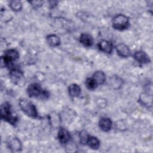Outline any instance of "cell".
<instances>
[{
  "mask_svg": "<svg viewBox=\"0 0 153 153\" xmlns=\"http://www.w3.org/2000/svg\"><path fill=\"white\" fill-rule=\"evenodd\" d=\"M1 116L2 119L12 125H15L17 121V116L12 112L11 106L8 102L2 104L1 106Z\"/></svg>",
  "mask_w": 153,
  "mask_h": 153,
  "instance_id": "obj_1",
  "label": "cell"
},
{
  "mask_svg": "<svg viewBox=\"0 0 153 153\" xmlns=\"http://www.w3.org/2000/svg\"><path fill=\"white\" fill-rule=\"evenodd\" d=\"M19 106L22 110L32 118L38 117V112L34 104L26 99H22L19 101Z\"/></svg>",
  "mask_w": 153,
  "mask_h": 153,
  "instance_id": "obj_2",
  "label": "cell"
},
{
  "mask_svg": "<svg viewBox=\"0 0 153 153\" xmlns=\"http://www.w3.org/2000/svg\"><path fill=\"white\" fill-rule=\"evenodd\" d=\"M129 26L128 18L123 14H118L113 19L112 27L118 30H123Z\"/></svg>",
  "mask_w": 153,
  "mask_h": 153,
  "instance_id": "obj_3",
  "label": "cell"
},
{
  "mask_svg": "<svg viewBox=\"0 0 153 153\" xmlns=\"http://www.w3.org/2000/svg\"><path fill=\"white\" fill-rule=\"evenodd\" d=\"M19 57V52L15 49H9L4 52V54L1 57V66H9L14 61Z\"/></svg>",
  "mask_w": 153,
  "mask_h": 153,
  "instance_id": "obj_4",
  "label": "cell"
},
{
  "mask_svg": "<svg viewBox=\"0 0 153 153\" xmlns=\"http://www.w3.org/2000/svg\"><path fill=\"white\" fill-rule=\"evenodd\" d=\"M9 75L11 80L16 84H20L24 78L23 72L17 68H11Z\"/></svg>",
  "mask_w": 153,
  "mask_h": 153,
  "instance_id": "obj_5",
  "label": "cell"
},
{
  "mask_svg": "<svg viewBox=\"0 0 153 153\" xmlns=\"http://www.w3.org/2000/svg\"><path fill=\"white\" fill-rule=\"evenodd\" d=\"M42 91L41 85L38 83H32L27 88V93L30 97H40Z\"/></svg>",
  "mask_w": 153,
  "mask_h": 153,
  "instance_id": "obj_6",
  "label": "cell"
},
{
  "mask_svg": "<svg viewBox=\"0 0 153 153\" xmlns=\"http://www.w3.org/2000/svg\"><path fill=\"white\" fill-rule=\"evenodd\" d=\"M58 139L62 144L67 143L71 139V134L68 130L64 128H60L58 131Z\"/></svg>",
  "mask_w": 153,
  "mask_h": 153,
  "instance_id": "obj_7",
  "label": "cell"
},
{
  "mask_svg": "<svg viewBox=\"0 0 153 153\" xmlns=\"http://www.w3.org/2000/svg\"><path fill=\"white\" fill-rule=\"evenodd\" d=\"M134 59L139 63L145 64L150 62L149 56L143 51H137L134 53Z\"/></svg>",
  "mask_w": 153,
  "mask_h": 153,
  "instance_id": "obj_8",
  "label": "cell"
},
{
  "mask_svg": "<svg viewBox=\"0 0 153 153\" xmlns=\"http://www.w3.org/2000/svg\"><path fill=\"white\" fill-rule=\"evenodd\" d=\"M118 54L122 57H127L130 55V50L127 45L124 44H119L116 46Z\"/></svg>",
  "mask_w": 153,
  "mask_h": 153,
  "instance_id": "obj_9",
  "label": "cell"
},
{
  "mask_svg": "<svg viewBox=\"0 0 153 153\" xmlns=\"http://www.w3.org/2000/svg\"><path fill=\"white\" fill-rule=\"evenodd\" d=\"M99 125L102 130L104 131H108L112 127V123L110 118L107 117H103L100 120Z\"/></svg>",
  "mask_w": 153,
  "mask_h": 153,
  "instance_id": "obj_10",
  "label": "cell"
},
{
  "mask_svg": "<svg viewBox=\"0 0 153 153\" xmlns=\"http://www.w3.org/2000/svg\"><path fill=\"white\" fill-rule=\"evenodd\" d=\"M99 48L103 52L106 53H111L112 51L113 47L111 42L106 40H102L98 44Z\"/></svg>",
  "mask_w": 153,
  "mask_h": 153,
  "instance_id": "obj_11",
  "label": "cell"
},
{
  "mask_svg": "<svg viewBox=\"0 0 153 153\" xmlns=\"http://www.w3.org/2000/svg\"><path fill=\"white\" fill-rule=\"evenodd\" d=\"M80 42L85 47H91L93 44V38L88 33H82L79 38Z\"/></svg>",
  "mask_w": 153,
  "mask_h": 153,
  "instance_id": "obj_12",
  "label": "cell"
},
{
  "mask_svg": "<svg viewBox=\"0 0 153 153\" xmlns=\"http://www.w3.org/2000/svg\"><path fill=\"white\" fill-rule=\"evenodd\" d=\"M93 79L95 81V82L97 85L103 84L106 80L105 74L102 71H96L94 73L93 75Z\"/></svg>",
  "mask_w": 153,
  "mask_h": 153,
  "instance_id": "obj_13",
  "label": "cell"
},
{
  "mask_svg": "<svg viewBox=\"0 0 153 153\" xmlns=\"http://www.w3.org/2000/svg\"><path fill=\"white\" fill-rule=\"evenodd\" d=\"M68 92L69 95L72 97H78L81 93V88L76 84H72L68 87Z\"/></svg>",
  "mask_w": 153,
  "mask_h": 153,
  "instance_id": "obj_14",
  "label": "cell"
},
{
  "mask_svg": "<svg viewBox=\"0 0 153 153\" xmlns=\"http://www.w3.org/2000/svg\"><path fill=\"white\" fill-rule=\"evenodd\" d=\"M47 41L48 44L51 47H57L60 44L59 37L55 34L48 35L47 36Z\"/></svg>",
  "mask_w": 153,
  "mask_h": 153,
  "instance_id": "obj_15",
  "label": "cell"
},
{
  "mask_svg": "<svg viewBox=\"0 0 153 153\" xmlns=\"http://www.w3.org/2000/svg\"><path fill=\"white\" fill-rule=\"evenodd\" d=\"M87 144L93 149H97L100 146V141L99 140L94 137V136H89Z\"/></svg>",
  "mask_w": 153,
  "mask_h": 153,
  "instance_id": "obj_16",
  "label": "cell"
},
{
  "mask_svg": "<svg viewBox=\"0 0 153 153\" xmlns=\"http://www.w3.org/2000/svg\"><path fill=\"white\" fill-rule=\"evenodd\" d=\"M9 147L13 151H20L22 149V143L17 138H14L10 142Z\"/></svg>",
  "mask_w": 153,
  "mask_h": 153,
  "instance_id": "obj_17",
  "label": "cell"
},
{
  "mask_svg": "<svg viewBox=\"0 0 153 153\" xmlns=\"http://www.w3.org/2000/svg\"><path fill=\"white\" fill-rule=\"evenodd\" d=\"M9 5L10 8L15 11H20L22 7V3L19 1H11L9 3Z\"/></svg>",
  "mask_w": 153,
  "mask_h": 153,
  "instance_id": "obj_18",
  "label": "cell"
},
{
  "mask_svg": "<svg viewBox=\"0 0 153 153\" xmlns=\"http://www.w3.org/2000/svg\"><path fill=\"white\" fill-rule=\"evenodd\" d=\"M85 84L87 88L91 90H94L97 87V84H96L95 81L93 79V78H87L85 80Z\"/></svg>",
  "mask_w": 153,
  "mask_h": 153,
  "instance_id": "obj_19",
  "label": "cell"
},
{
  "mask_svg": "<svg viewBox=\"0 0 153 153\" xmlns=\"http://www.w3.org/2000/svg\"><path fill=\"white\" fill-rule=\"evenodd\" d=\"M89 137V135L88 133L85 131H82L80 132L79 134V138H80V142L82 144H87V142L88 140V138Z\"/></svg>",
  "mask_w": 153,
  "mask_h": 153,
  "instance_id": "obj_20",
  "label": "cell"
},
{
  "mask_svg": "<svg viewBox=\"0 0 153 153\" xmlns=\"http://www.w3.org/2000/svg\"><path fill=\"white\" fill-rule=\"evenodd\" d=\"M29 3L31 4L33 8H38L40 7L42 5L43 2L41 1H30Z\"/></svg>",
  "mask_w": 153,
  "mask_h": 153,
  "instance_id": "obj_21",
  "label": "cell"
}]
</instances>
